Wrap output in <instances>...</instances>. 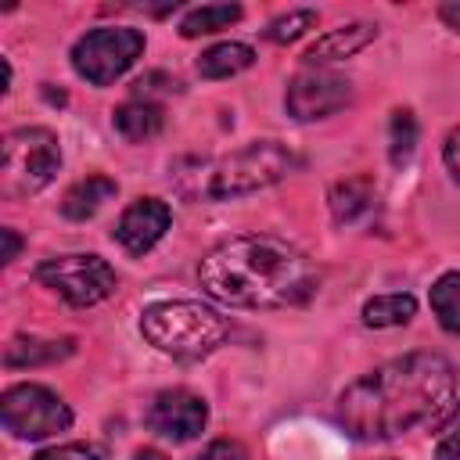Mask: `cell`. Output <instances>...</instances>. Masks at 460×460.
<instances>
[{
	"mask_svg": "<svg viewBox=\"0 0 460 460\" xmlns=\"http://www.w3.org/2000/svg\"><path fill=\"white\" fill-rule=\"evenodd\" d=\"M456 374L438 352H406L356 377L338 395V424L363 442H388L435 424L453 406Z\"/></svg>",
	"mask_w": 460,
	"mask_h": 460,
	"instance_id": "1",
	"label": "cell"
},
{
	"mask_svg": "<svg viewBox=\"0 0 460 460\" xmlns=\"http://www.w3.org/2000/svg\"><path fill=\"white\" fill-rule=\"evenodd\" d=\"M198 284L208 298L234 309H284L316 295L320 270L280 237L241 234L201 259Z\"/></svg>",
	"mask_w": 460,
	"mask_h": 460,
	"instance_id": "2",
	"label": "cell"
},
{
	"mask_svg": "<svg viewBox=\"0 0 460 460\" xmlns=\"http://www.w3.org/2000/svg\"><path fill=\"white\" fill-rule=\"evenodd\" d=\"M298 158L277 144V140H259L248 144L234 155L219 158H194L176 165V190L190 201H226V198H244L255 190H266L280 183Z\"/></svg>",
	"mask_w": 460,
	"mask_h": 460,
	"instance_id": "3",
	"label": "cell"
},
{
	"mask_svg": "<svg viewBox=\"0 0 460 460\" xmlns=\"http://www.w3.org/2000/svg\"><path fill=\"white\" fill-rule=\"evenodd\" d=\"M140 331L165 356L201 359L226 341L230 323L226 316H219L201 302H155L144 309Z\"/></svg>",
	"mask_w": 460,
	"mask_h": 460,
	"instance_id": "4",
	"label": "cell"
},
{
	"mask_svg": "<svg viewBox=\"0 0 460 460\" xmlns=\"http://www.w3.org/2000/svg\"><path fill=\"white\" fill-rule=\"evenodd\" d=\"M61 169L58 137L43 126H22L4 137L0 147V194L7 201L43 190Z\"/></svg>",
	"mask_w": 460,
	"mask_h": 460,
	"instance_id": "5",
	"label": "cell"
},
{
	"mask_svg": "<svg viewBox=\"0 0 460 460\" xmlns=\"http://www.w3.org/2000/svg\"><path fill=\"white\" fill-rule=\"evenodd\" d=\"M144 54V32L126 29V25H101L90 29L75 47H72V68L93 86H108L119 75H126L137 58Z\"/></svg>",
	"mask_w": 460,
	"mask_h": 460,
	"instance_id": "6",
	"label": "cell"
},
{
	"mask_svg": "<svg viewBox=\"0 0 460 460\" xmlns=\"http://www.w3.org/2000/svg\"><path fill=\"white\" fill-rule=\"evenodd\" d=\"M36 280L75 309H90L115 295V270L101 255H58L36 266Z\"/></svg>",
	"mask_w": 460,
	"mask_h": 460,
	"instance_id": "7",
	"label": "cell"
},
{
	"mask_svg": "<svg viewBox=\"0 0 460 460\" xmlns=\"http://www.w3.org/2000/svg\"><path fill=\"white\" fill-rule=\"evenodd\" d=\"M0 424L14 438H50L72 428V410L47 385H11L0 399Z\"/></svg>",
	"mask_w": 460,
	"mask_h": 460,
	"instance_id": "8",
	"label": "cell"
},
{
	"mask_svg": "<svg viewBox=\"0 0 460 460\" xmlns=\"http://www.w3.org/2000/svg\"><path fill=\"white\" fill-rule=\"evenodd\" d=\"M352 101V83L338 72H323V68H309V72H298L288 86V115H295L298 122H309V119H327L334 111H341L345 104Z\"/></svg>",
	"mask_w": 460,
	"mask_h": 460,
	"instance_id": "9",
	"label": "cell"
},
{
	"mask_svg": "<svg viewBox=\"0 0 460 460\" xmlns=\"http://www.w3.org/2000/svg\"><path fill=\"white\" fill-rule=\"evenodd\" d=\"M205 424H208V406L201 395H194L187 388H165L147 406V428L172 442L198 438L205 431Z\"/></svg>",
	"mask_w": 460,
	"mask_h": 460,
	"instance_id": "10",
	"label": "cell"
},
{
	"mask_svg": "<svg viewBox=\"0 0 460 460\" xmlns=\"http://www.w3.org/2000/svg\"><path fill=\"white\" fill-rule=\"evenodd\" d=\"M169 223H172V208H169L162 198H140V201H133V205L119 216V223H115V241H119L129 255H144V252H151V248L165 237Z\"/></svg>",
	"mask_w": 460,
	"mask_h": 460,
	"instance_id": "11",
	"label": "cell"
},
{
	"mask_svg": "<svg viewBox=\"0 0 460 460\" xmlns=\"http://www.w3.org/2000/svg\"><path fill=\"white\" fill-rule=\"evenodd\" d=\"M374 36H377V25H374V22H352V25L331 29V32H323V36L305 50V61H309V65H327V61L352 58L356 50H363L367 43H374Z\"/></svg>",
	"mask_w": 460,
	"mask_h": 460,
	"instance_id": "12",
	"label": "cell"
},
{
	"mask_svg": "<svg viewBox=\"0 0 460 460\" xmlns=\"http://www.w3.org/2000/svg\"><path fill=\"white\" fill-rule=\"evenodd\" d=\"M111 126H115V133L122 137V140H129V144H140V140H151V137H158L162 133V126H165V111H162V104H155V101H126V104H119L115 111H111Z\"/></svg>",
	"mask_w": 460,
	"mask_h": 460,
	"instance_id": "13",
	"label": "cell"
},
{
	"mask_svg": "<svg viewBox=\"0 0 460 460\" xmlns=\"http://www.w3.org/2000/svg\"><path fill=\"white\" fill-rule=\"evenodd\" d=\"M115 190H119V187H115L111 176H86V180H79V183H72V187L65 190V198H61V216L83 223V219H90L104 201H111Z\"/></svg>",
	"mask_w": 460,
	"mask_h": 460,
	"instance_id": "14",
	"label": "cell"
},
{
	"mask_svg": "<svg viewBox=\"0 0 460 460\" xmlns=\"http://www.w3.org/2000/svg\"><path fill=\"white\" fill-rule=\"evenodd\" d=\"M370 208H374L370 176H349V180H338L331 187V216H334V223H341V226L359 223Z\"/></svg>",
	"mask_w": 460,
	"mask_h": 460,
	"instance_id": "15",
	"label": "cell"
},
{
	"mask_svg": "<svg viewBox=\"0 0 460 460\" xmlns=\"http://www.w3.org/2000/svg\"><path fill=\"white\" fill-rule=\"evenodd\" d=\"M75 352V341L72 338H61V341H47V338H14L7 349H4V363L7 367H40V363H58L65 356Z\"/></svg>",
	"mask_w": 460,
	"mask_h": 460,
	"instance_id": "16",
	"label": "cell"
},
{
	"mask_svg": "<svg viewBox=\"0 0 460 460\" xmlns=\"http://www.w3.org/2000/svg\"><path fill=\"white\" fill-rule=\"evenodd\" d=\"M255 50L248 43H216L198 58V72L205 79H230L244 68H252Z\"/></svg>",
	"mask_w": 460,
	"mask_h": 460,
	"instance_id": "17",
	"label": "cell"
},
{
	"mask_svg": "<svg viewBox=\"0 0 460 460\" xmlns=\"http://www.w3.org/2000/svg\"><path fill=\"white\" fill-rule=\"evenodd\" d=\"M241 4H201L194 11H187V18L180 22V36L194 40V36H205V32H219V29H230L234 22H241Z\"/></svg>",
	"mask_w": 460,
	"mask_h": 460,
	"instance_id": "18",
	"label": "cell"
},
{
	"mask_svg": "<svg viewBox=\"0 0 460 460\" xmlns=\"http://www.w3.org/2000/svg\"><path fill=\"white\" fill-rule=\"evenodd\" d=\"M417 313V298L413 295H374L367 305H363V323L367 327H399V323H410Z\"/></svg>",
	"mask_w": 460,
	"mask_h": 460,
	"instance_id": "19",
	"label": "cell"
},
{
	"mask_svg": "<svg viewBox=\"0 0 460 460\" xmlns=\"http://www.w3.org/2000/svg\"><path fill=\"white\" fill-rule=\"evenodd\" d=\"M431 309L449 334H460V270L442 273L431 284Z\"/></svg>",
	"mask_w": 460,
	"mask_h": 460,
	"instance_id": "20",
	"label": "cell"
},
{
	"mask_svg": "<svg viewBox=\"0 0 460 460\" xmlns=\"http://www.w3.org/2000/svg\"><path fill=\"white\" fill-rule=\"evenodd\" d=\"M388 155H392V162L395 165H402L410 155H413V147H417V119H413V111L410 108H399V111H392V126H388Z\"/></svg>",
	"mask_w": 460,
	"mask_h": 460,
	"instance_id": "21",
	"label": "cell"
},
{
	"mask_svg": "<svg viewBox=\"0 0 460 460\" xmlns=\"http://www.w3.org/2000/svg\"><path fill=\"white\" fill-rule=\"evenodd\" d=\"M313 25H316V11H313V7H298V11H288V14L273 18L262 36H266L270 43H291V40H298L302 32H309Z\"/></svg>",
	"mask_w": 460,
	"mask_h": 460,
	"instance_id": "22",
	"label": "cell"
},
{
	"mask_svg": "<svg viewBox=\"0 0 460 460\" xmlns=\"http://www.w3.org/2000/svg\"><path fill=\"white\" fill-rule=\"evenodd\" d=\"M32 460H104V449L90 442H65V446H50L36 453Z\"/></svg>",
	"mask_w": 460,
	"mask_h": 460,
	"instance_id": "23",
	"label": "cell"
},
{
	"mask_svg": "<svg viewBox=\"0 0 460 460\" xmlns=\"http://www.w3.org/2000/svg\"><path fill=\"white\" fill-rule=\"evenodd\" d=\"M194 460H248V453H244V446H241V442L216 438V442H208Z\"/></svg>",
	"mask_w": 460,
	"mask_h": 460,
	"instance_id": "24",
	"label": "cell"
},
{
	"mask_svg": "<svg viewBox=\"0 0 460 460\" xmlns=\"http://www.w3.org/2000/svg\"><path fill=\"white\" fill-rule=\"evenodd\" d=\"M442 158H446V169L453 172V180L460 183V126L446 137V147H442Z\"/></svg>",
	"mask_w": 460,
	"mask_h": 460,
	"instance_id": "25",
	"label": "cell"
},
{
	"mask_svg": "<svg viewBox=\"0 0 460 460\" xmlns=\"http://www.w3.org/2000/svg\"><path fill=\"white\" fill-rule=\"evenodd\" d=\"M435 460H460V428L438 442V449H435Z\"/></svg>",
	"mask_w": 460,
	"mask_h": 460,
	"instance_id": "26",
	"label": "cell"
},
{
	"mask_svg": "<svg viewBox=\"0 0 460 460\" xmlns=\"http://www.w3.org/2000/svg\"><path fill=\"white\" fill-rule=\"evenodd\" d=\"M0 237H4V262H14V259H18V252H22V237H18L11 226H4V230H0Z\"/></svg>",
	"mask_w": 460,
	"mask_h": 460,
	"instance_id": "27",
	"label": "cell"
},
{
	"mask_svg": "<svg viewBox=\"0 0 460 460\" xmlns=\"http://www.w3.org/2000/svg\"><path fill=\"white\" fill-rule=\"evenodd\" d=\"M438 14H442V18H446V22H449L456 32H460V0H453V4H442V7H438Z\"/></svg>",
	"mask_w": 460,
	"mask_h": 460,
	"instance_id": "28",
	"label": "cell"
},
{
	"mask_svg": "<svg viewBox=\"0 0 460 460\" xmlns=\"http://www.w3.org/2000/svg\"><path fill=\"white\" fill-rule=\"evenodd\" d=\"M133 460H169V456H165V453H158V449H140Z\"/></svg>",
	"mask_w": 460,
	"mask_h": 460,
	"instance_id": "29",
	"label": "cell"
},
{
	"mask_svg": "<svg viewBox=\"0 0 460 460\" xmlns=\"http://www.w3.org/2000/svg\"><path fill=\"white\" fill-rule=\"evenodd\" d=\"M43 93H47V101H50V104H65V93H61V90L54 93V90H47V86H43Z\"/></svg>",
	"mask_w": 460,
	"mask_h": 460,
	"instance_id": "30",
	"label": "cell"
}]
</instances>
